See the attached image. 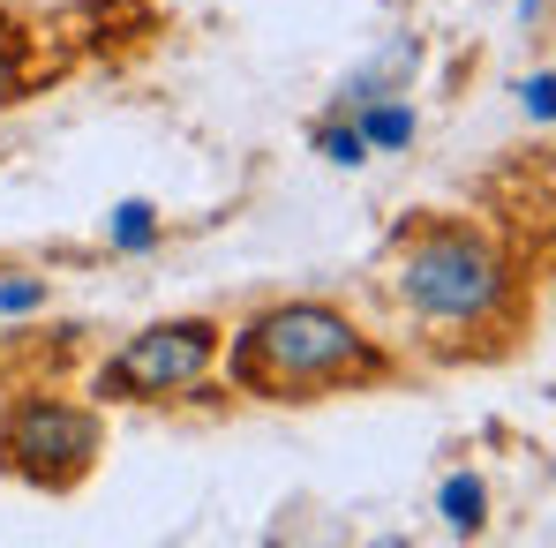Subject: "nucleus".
Masks as SVG:
<instances>
[{"label": "nucleus", "instance_id": "nucleus-1", "mask_svg": "<svg viewBox=\"0 0 556 548\" xmlns=\"http://www.w3.org/2000/svg\"><path fill=\"white\" fill-rule=\"evenodd\" d=\"M376 346L324 301H286L271 316H256L233 339V383L264 391V398H293V391H324L339 375H376Z\"/></svg>", "mask_w": 556, "mask_h": 548}, {"label": "nucleus", "instance_id": "nucleus-2", "mask_svg": "<svg viewBox=\"0 0 556 548\" xmlns=\"http://www.w3.org/2000/svg\"><path fill=\"white\" fill-rule=\"evenodd\" d=\"M406 301L429 316V323H481L496 301H504V264H496V248L489 241H473L459 226H437V233H421L414 248H406Z\"/></svg>", "mask_w": 556, "mask_h": 548}, {"label": "nucleus", "instance_id": "nucleus-3", "mask_svg": "<svg viewBox=\"0 0 556 548\" xmlns=\"http://www.w3.org/2000/svg\"><path fill=\"white\" fill-rule=\"evenodd\" d=\"M0 458L23 481L68 488V481L91 473V458H98V413L91 406H68V398H23L8 413V429H0Z\"/></svg>", "mask_w": 556, "mask_h": 548}, {"label": "nucleus", "instance_id": "nucleus-4", "mask_svg": "<svg viewBox=\"0 0 556 548\" xmlns=\"http://www.w3.org/2000/svg\"><path fill=\"white\" fill-rule=\"evenodd\" d=\"M218 354V331L211 323H151V331H136L113 361L98 368V398H166V391H188L203 368Z\"/></svg>", "mask_w": 556, "mask_h": 548}, {"label": "nucleus", "instance_id": "nucleus-5", "mask_svg": "<svg viewBox=\"0 0 556 548\" xmlns=\"http://www.w3.org/2000/svg\"><path fill=\"white\" fill-rule=\"evenodd\" d=\"M414 136V113L406 105H383V98H369V120H362V143H383V151H399Z\"/></svg>", "mask_w": 556, "mask_h": 548}, {"label": "nucleus", "instance_id": "nucleus-6", "mask_svg": "<svg viewBox=\"0 0 556 548\" xmlns=\"http://www.w3.org/2000/svg\"><path fill=\"white\" fill-rule=\"evenodd\" d=\"M151 241H159V211H151V203H121V211H113V248L136 256V248H151Z\"/></svg>", "mask_w": 556, "mask_h": 548}, {"label": "nucleus", "instance_id": "nucleus-7", "mask_svg": "<svg viewBox=\"0 0 556 548\" xmlns=\"http://www.w3.org/2000/svg\"><path fill=\"white\" fill-rule=\"evenodd\" d=\"M444 519H452V534H473L481 526V481L473 473H452L444 481Z\"/></svg>", "mask_w": 556, "mask_h": 548}, {"label": "nucleus", "instance_id": "nucleus-8", "mask_svg": "<svg viewBox=\"0 0 556 548\" xmlns=\"http://www.w3.org/2000/svg\"><path fill=\"white\" fill-rule=\"evenodd\" d=\"M38 301H46V278H8V285H0V308H8V316H23V308H38Z\"/></svg>", "mask_w": 556, "mask_h": 548}, {"label": "nucleus", "instance_id": "nucleus-9", "mask_svg": "<svg viewBox=\"0 0 556 548\" xmlns=\"http://www.w3.org/2000/svg\"><path fill=\"white\" fill-rule=\"evenodd\" d=\"M324 151H331L339 166H362V151H369V143H362V128H331V136H324Z\"/></svg>", "mask_w": 556, "mask_h": 548}, {"label": "nucleus", "instance_id": "nucleus-10", "mask_svg": "<svg viewBox=\"0 0 556 548\" xmlns=\"http://www.w3.org/2000/svg\"><path fill=\"white\" fill-rule=\"evenodd\" d=\"M15 91H23V68H15V46L0 38V105H15Z\"/></svg>", "mask_w": 556, "mask_h": 548}, {"label": "nucleus", "instance_id": "nucleus-11", "mask_svg": "<svg viewBox=\"0 0 556 548\" xmlns=\"http://www.w3.org/2000/svg\"><path fill=\"white\" fill-rule=\"evenodd\" d=\"M527 105H534V120H549V68H542V76L527 84Z\"/></svg>", "mask_w": 556, "mask_h": 548}]
</instances>
